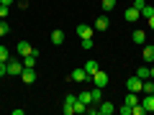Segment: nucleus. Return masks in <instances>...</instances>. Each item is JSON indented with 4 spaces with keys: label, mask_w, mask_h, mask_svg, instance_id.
I'll use <instances>...</instances> for the list:
<instances>
[{
    "label": "nucleus",
    "mask_w": 154,
    "mask_h": 115,
    "mask_svg": "<svg viewBox=\"0 0 154 115\" xmlns=\"http://www.w3.org/2000/svg\"><path fill=\"white\" fill-rule=\"evenodd\" d=\"M149 72H152V79H154V66H149Z\"/></svg>",
    "instance_id": "34"
},
{
    "label": "nucleus",
    "mask_w": 154,
    "mask_h": 115,
    "mask_svg": "<svg viewBox=\"0 0 154 115\" xmlns=\"http://www.w3.org/2000/svg\"><path fill=\"white\" fill-rule=\"evenodd\" d=\"M21 72H23V59H8V74L21 77Z\"/></svg>",
    "instance_id": "1"
},
{
    "label": "nucleus",
    "mask_w": 154,
    "mask_h": 115,
    "mask_svg": "<svg viewBox=\"0 0 154 115\" xmlns=\"http://www.w3.org/2000/svg\"><path fill=\"white\" fill-rule=\"evenodd\" d=\"M98 110H100V115H113V113H116V105H113V102H103V100H100Z\"/></svg>",
    "instance_id": "11"
},
{
    "label": "nucleus",
    "mask_w": 154,
    "mask_h": 115,
    "mask_svg": "<svg viewBox=\"0 0 154 115\" xmlns=\"http://www.w3.org/2000/svg\"><path fill=\"white\" fill-rule=\"evenodd\" d=\"M136 77H139V79H149V77H152L149 66H139V69H136Z\"/></svg>",
    "instance_id": "21"
},
{
    "label": "nucleus",
    "mask_w": 154,
    "mask_h": 115,
    "mask_svg": "<svg viewBox=\"0 0 154 115\" xmlns=\"http://www.w3.org/2000/svg\"><path fill=\"white\" fill-rule=\"evenodd\" d=\"M77 100H80L82 105H90V102H93V95H90V90H82V92H77Z\"/></svg>",
    "instance_id": "15"
},
{
    "label": "nucleus",
    "mask_w": 154,
    "mask_h": 115,
    "mask_svg": "<svg viewBox=\"0 0 154 115\" xmlns=\"http://www.w3.org/2000/svg\"><path fill=\"white\" fill-rule=\"evenodd\" d=\"M123 18H126L128 23H136L139 18H141V10H139L136 5H131V8H126V10H123Z\"/></svg>",
    "instance_id": "4"
},
{
    "label": "nucleus",
    "mask_w": 154,
    "mask_h": 115,
    "mask_svg": "<svg viewBox=\"0 0 154 115\" xmlns=\"http://www.w3.org/2000/svg\"><path fill=\"white\" fill-rule=\"evenodd\" d=\"M118 113H121V115H131V108H128V105L123 102V108H118Z\"/></svg>",
    "instance_id": "29"
},
{
    "label": "nucleus",
    "mask_w": 154,
    "mask_h": 115,
    "mask_svg": "<svg viewBox=\"0 0 154 115\" xmlns=\"http://www.w3.org/2000/svg\"><path fill=\"white\" fill-rule=\"evenodd\" d=\"M141 87H144V79H139L136 74L128 77V82H126V92H141Z\"/></svg>",
    "instance_id": "3"
},
{
    "label": "nucleus",
    "mask_w": 154,
    "mask_h": 115,
    "mask_svg": "<svg viewBox=\"0 0 154 115\" xmlns=\"http://www.w3.org/2000/svg\"><path fill=\"white\" fill-rule=\"evenodd\" d=\"M8 31H11L8 21H5V18H0V38H3V36H8Z\"/></svg>",
    "instance_id": "22"
},
{
    "label": "nucleus",
    "mask_w": 154,
    "mask_h": 115,
    "mask_svg": "<svg viewBox=\"0 0 154 115\" xmlns=\"http://www.w3.org/2000/svg\"><path fill=\"white\" fill-rule=\"evenodd\" d=\"M62 113H64V115H75V108H72V105H64V108H62Z\"/></svg>",
    "instance_id": "28"
},
{
    "label": "nucleus",
    "mask_w": 154,
    "mask_h": 115,
    "mask_svg": "<svg viewBox=\"0 0 154 115\" xmlns=\"http://www.w3.org/2000/svg\"><path fill=\"white\" fill-rule=\"evenodd\" d=\"M131 38H134V44H146V31H141V28H136V31L131 33Z\"/></svg>",
    "instance_id": "12"
},
{
    "label": "nucleus",
    "mask_w": 154,
    "mask_h": 115,
    "mask_svg": "<svg viewBox=\"0 0 154 115\" xmlns=\"http://www.w3.org/2000/svg\"><path fill=\"white\" fill-rule=\"evenodd\" d=\"M152 16H154V5H149V3H146V5L141 8V18H144V21H149Z\"/></svg>",
    "instance_id": "20"
},
{
    "label": "nucleus",
    "mask_w": 154,
    "mask_h": 115,
    "mask_svg": "<svg viewBox=\"0 0 154 115\" xmlns=\"http://www.w3.org/2000/svg\"><path fill=\"white\" fill-rule=\"evenodd\" d=\"M75 102H77V95H64V105H72V108H75Z\"/></svg>",
    "instance_id": "24"
},
{
    "label": "nucleus",
    "mask_w": 154,
    "mask_h": 115,
    "mask_svg": "<svg viewBox=\"0 0 154 115\" xmlns=\"http://www.w3.org/2000/svg\"><path fill=\"white\" fill-rule=\"evenodd\" d=\"M51 44H54V46H62V44H64V31H59V28L51 31Z\"/></svg>",
    "instance_id": "13"
},
{
    "label": "nucleus",
    "mask_w": 154,
    "mask_h": 115,
    "mask_svg": "<svg viewBox=\"0 0 154 115\" xmlns=\"http://www.w3.org/2000/svg\"><path fill=\"white\" fill-rule=\"evenodd\" d=\"M0 3H3V5H13V3H16V0H0Z\"/></svg>",
    "instance_id": "32"
},
{
    "label": "nucleus",
    "mask_w": 154,
    "mask_h": 115,
    "mask_svg": "<svg viewBox=\"0 0 154 115\" xmlns=\"http://www.w3.org/2000/svg\"><path fill=\"white\" fill-rule=\"evenodd\" d=\"M141 59L146 61V64H152V61H154V44H146V46H144V51H141Z\"/></svg>",
    "instance_id": "8"
},
{
    "label": "nucleus",
    "mask_w": 154,
    "mask_h": 115,
    "mask_svg": "<svg viewBox=\"0 0 154 115\" xmlns=\"http://www.w3.org/2000/svg\"><path fill=\"white\" fill-rule=\"evenodd\" d=\"M8 13H11V8H8V5H3V3H0V18H5Z\"/></svg>",
    "instance_id": "26"
},
{
    "label": "nucleus",
    "mask_w": 154,
    "mask_h": 115,
    "mask_svg": "<svg viewBox=\"0 0 154 115\" xmlns=\"http://www.w3.org/2000/svg\"><path fill=\"white\" fill-rule=\"evenodd\" d=\"M85 72L93 77L95 72H98V61H95V59H88V61H85Z\"/></svg>",
    "instance_id": "17"
},
{
    "label": "nucleus",
    "mask_w": 154,
    "mask_h": 115,
    "mask_svg": "<svg viewBox=\"0 0 154 115\" xmlns=\"http://www.w3.org/2000/svg\"><path fill=\"white\" fill-rule=\"evenodd\" d=\"M100 5H103V10H113V8H116V0H100Z\"/></svg>",
    "instance_id": "23"
},
{
    "label": "nucleus",
    "mask_w": 154,
    "mask_h": 115,
    "mask_svg": "<svg viewBox=\"0 0 154 115\" xmlns=\"http://www.w3.org/2000/svg\"><path fill=\"white\" fill-rule=\"evenodd\" d=\"M93 46H95L93 38H82V49H93Z\"/></svg>",
    "instance_id": "27"
},
{
    "label": "nucleus",
    "mask_w": 154,
    "mask_h": 115,
    "mask_svg": "<svg viewBox=\"0 0 154 115\" xmlns=\"http://www.w3.org/2000/svg\"><path fill=\"white\" fill-rule=\"evenodd\" d=\"M144 95H154V79L149 77V79H144V87H141Z\"/></svg>",
    "instance_id": "18"
},
{
    "label": "nucleus",
    "mask_w": 154,
    "mask_h": 115,
    "mask_svg": "<svg viewBox=\"0 0 154 115\" xmlns=\"http://www.w3.org/2000/svg\"><path fill=\"white\" fill-rule=\"evenodd\" d=\"M141 105H144V110H146V113H154V95H144Z\"/></svg>",
    "instance_id": "14"
},
{
    "label": "nucleus",
    "mask_w": 154,
    "mask_h": 115,
    "mask_svg": "<svg viewBox=\"0 0 154 115\" xmlns=\"http://www.w3.org/2000/svg\"><path fill=\"white\" fill-rule=\"evenodd\" d=\"M108 26H110V21H108V16H98V21H95V31H108Z\"/></svg>",
    "instance_id": "10"
},
{
    "label": "nucleus",
    "mask_w": 154,
    "mask_h": 115,
    "mask_svg": "<svg viewBox=\"0 0 154 115\" xmlns=\"http://www.w3.org/2000/svg\"><path fill=\"white\" fill-rule=\"evenodd\" d=\"M93 33H95L93 26H77V36L80 38H93Z\"/></svg>",
    "instance_id": "9"
},
{
    "label": "nucleus",
    "mask_w": 154,
    "mask_h": 115,
    "mask_svg": "<svg viewBox=\"0 0 154 115\" xmlns=\"http://www.w3.org/2000/svg\"><path fill=\"white\" fill-rule=\"evenodd\" d=\"M90 79H93V84H95V87H108V79H110V77L105 74L103 69H98L93 77H90Z\"/></svg>",
    "instance_id": "2"
},
{
    "label": "nucleus",
    "mask_w": 154,
    "mask_h": 115,
    "mask_svg": "<svg viewBox=\"0 0 154 115\" xmlns=\"http://www.w3.org/2000/svg\"><path fill=\"white\" fill-rule=\"evenodd\" d=\"M69 79H72V82H88V79H90V74L85 72V66H80V69H75V72L69 74Z\"/></svg>",
    "instance_id": "6"
},
{
    "label": "nucleus",
    "mask_w": 154,
    "mask_h": 115,
    "mask_svg": "<svg viewBox=\"0 0 154 115\" xmlns=\"http://www.w3.org/2000/svg\"><path fill=\"white\" fill-rule=\"evenodd\" d=\"M16 51H18V56H28V54H33V46L28 44V41H18Z\"/></svg>",
    "instance_id": "7"
},
{
    "label": "nucleus",
    "mask_w": 154,
    "mask_h": 115,
    "mask_svg": "<svg viewBox=\"0 0 154 115\" xmlns=\"http://www.w3.org/2000/svg\"><path fill=\"white\" fill-rule=\"evenodd\" d=\"M90 95H93V102H95V105H100V100H103V87H95V84H93Z\"/></svg>",
    "instance_id": "16"
},
{
    "label": "nucleus",
    "mask_w": 154,
    "mask_h": 115,
    "mask_svg": "<svg viewBox=\"0 0 154 115\" xmlns=\"http://www.w3.org/2000/svg\"><path fill=\"white\" fill-rule=\"evenodd\" d=\"M8 59H11V51L5 46H0V61H8Z\"/></svg>",
    "instance_id": "25"
},
{
    "label": "nucleus",
    "mask_w": 154,
    "mask_h": 115,
    "mask_svg": "<svg viewBox=\"0 0 154 115\" xmlns=\"http://www.w3.org/2000/svg\"><path fill=\"white\" fill-rule=\"evenodd\" d=\"M8 74V61H0V77Z\"/></svg>",
    "instance_id": "30"
},
{
    "label": "nucleus",
    "mask_w": 154,
    "mask_h": 115,
    "mask_svg": "<svg viewBox=\"0 0 154 115\" xmlns=\"http://www.w3.org/2000/svg\"><path fill=\"white\" fill-rule=\"evenodd\" d=\"M123 102H126L128 108H134V105L139 102V92H128V95H126V100H123Z\"/></svg>",
    "instance_id": "19"
},
{
    "label": "nucleus",
    "mask_w": 154,
    "mask_h": 115,
    "mask_svg": "<svg viewBox=\"0 0 154 115\" xmlns=\"http://www.w3.org/2000/svg\"><path fill=\"white\" fill-rule=\"evenodd\" d=\"M16 3H18V8H21V10H26V8H28V0H16Z\"/></svg>",
    "instance_id": "31"
},
{
    "label": "nucleus",
    "mask_w": 154,
    "mask_h": 115,
    "mask_svg": "<svg viewBox=\"0 0 154 115\" xmlns=\"http://www.w3.org/2000/svg\"><path fill=\"white\" fill-rule=\"evenodd\" d=\"M21 79H23L26 84H33V82H36V69H33V66H23Z\"/></svg>",
    "instance_id": "5"
},
{
    "label": "nucleus",
    "mask_w": 154,
    "mask_h": 115,
    "mask_svg": "<svg viewBox=\"0 0 154 115\" xmlns=\"http://www.w3.org/2000/svg\"><path fill=\"white\" fill-rule=\"evenodd\" d=\"M149 28H152V31H154V16L149 18Z\"/></svg>",
    "instance_id": "33"
}]
</instances>
